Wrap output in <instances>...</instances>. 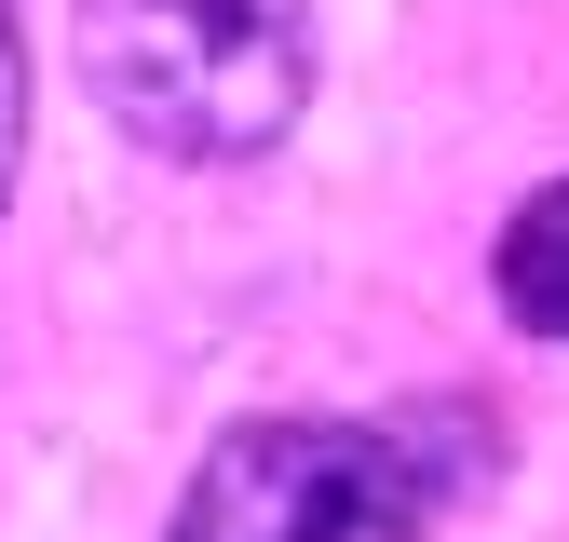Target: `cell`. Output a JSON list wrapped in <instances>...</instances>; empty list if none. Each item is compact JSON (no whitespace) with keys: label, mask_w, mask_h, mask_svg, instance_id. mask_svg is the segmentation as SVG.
<instances>
[{"label":"cell","mask_w":569,"mask_h":542,"mask_svg":"<svg viewBox=\"0 0 569 542\" xmlns=\"http://www.w3.org/2000/svg\"><path fill=\"white\" fill-rule=\"evenodd\" d=\"M461 489H488V406H393V421L284 406L203 448L177 542H435Z\"/></svg>","instance_id":"obj_1"},{"label":"cell","mask_w":569,"mask_h":542,"mask_svg":"<svg viewBox=\"0 0 569 542\" xmlns=\"http://www.w3.org/2000/svg\"><path fill=\"white\" fill-rule=\"evenodd\" d=\"M82 82L163 163H244L312 96V0H82Z\"/></svg>","instance_id":"obj_2"},{"label":"cell","mask_w":569,"mask_h":542,"mask_svg":"<svg viewBox=\"0 0 569 542\" xmlns=\"http://www.w3.org/2000/svg\"><path fill=\"white\" fill-rule=\"evenodd\" d=\"M488 285H502V312H516L529 339H569V177H542L516 218H502V244H488Z\"/></svg>","instance_id":"obj_3"},{"label":"cell","mask_w":569,"mask_h":542,"mask_svg":"<svg viewBox=\"0 0 569 542\" xmlns=\"http://www.w3.org/2000/svg\"><path fill=\"white\" fill-rule=\"evenodd\" d=\"M14 150H28V54H14V0H0V203H14Z\"/></svg>","instance_id":"obj_4"}]
</instances>
